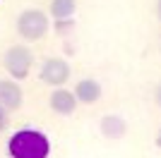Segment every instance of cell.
<instances>
[{
    "label": "cell",
    "instance_id": "cell-8",
    "mask_svg": "<svg viewBox=\"0 0 161 158\" xmlns=\"http://www.w3.org/2000/svg\"><path fill=\"white\" fill-rule=\"evenodd\" d=\"M99 129H101V134H103L106 139H111V141H118V139H123L125 134H128V122H125L120 115L108 113V115H103V118H101Z\"/></svg>",
    "mask_w": 161,
    "mask_h": 158
},
{
    "label": "cell",
    "instance_id": "cell-7",
    "mask_svg": "<svg viewBox=\"0 0 161 158\" xmlns=\"http://www.w3.org/2000/svg\"><path fill=\"white\" fill-rule=\"evenodd\" d=\"M72 93H75V98H77V103H80V105H94V103H99L103 89H101V84L96 82V79L84 77V79H80V82L75 84V91Z\"/></svg>",
    "mask_w": 161,
    "mask_h": 158
},
{
    "label": "cell",
    "instance_id": "cell-9",
    "mask_svg": "<svg viewBox=\"0 0 161 158\" xmlns=\"http://www.w3.org/2000/svg\"><path fill=\"white\" fill-rule=\"evenodd\" d=\"M75 10H77V0H51V5H48V12H51L53 22L72 19Z\"/></svg>",
    "mask_w": 161,
    "mask_h": 158
},
{
    "label": "cell",
    "instance_id": "cell-11",
    "mask_svg": "<svg viewBox=\"0 0 161 158\" xmlns=\"http://www.w3.org/2000/svg\"><path fill=\"white\" fill-rule=\"evenodd\" d=\"M7 129V113L0 108V132H5Z\"/></svg>",
    "mask_w": 161,
    "mask_h": 158
},
{
    "label": "cell",
    "instance_id": "cell-10",
    "mask_svg": "<svg viewBox=\"0 0 161 158\" xmlns=\"http://www.w3.org/2000/svg\"><path fill=\"white\" fill-rule=\"evenodd\" d=\"M75 26V19H58L55 22V31L58 34H70Z\"/></svg>",
    "mask_w": 161,
    "mask_h": 158
},
{
    "label": "cell",
    "instance_id": "cell-2",
    "mask_svg": "<svg viewBox=\"0 0 161 158\" xmlns=\"http://www.w3.org/2000/svg\"><path fill=\"white\" fill-rule=\"evenodd\" d=\"M14 26H17V34H19L22 39L34 43V41H41L48 34L51 19H48V14L43 12V10H39V7H27L24 12H19Z\"/></svg>",
    "mask_w": 161,
    "mask_h": 158
},
{
    "label": "cell",
    "instance_id": "cell-12",
    "mask_svg": "<svg viewBox=\"0 0 161 158\" xmlns=\"http://www.w3.org/2000/svg\"><path fill=\"white\" fill-rule=\"evenodd\" d=\"M154 103L161 108V82L156 84V89H154Z\"/></svg>",
    "mask_w": 161,
    "mask_h": 158
},
{
    "label": "cell",
    "instance_id": "cell-5",
    "mask_svg": "<svg viewBox=\"0 0 161 158\" xmlns=\"http://www.w3.org/2000/svg\"><path fill=\"white\" fill-rule=\"evenodd\" d=\"M24 105V91H22L19 82L14 79H0V108L5 113H17Z\"/></svg>",
    "mask_w": 161,
    "mask_h": 158
},
{
    "label": "cell",
    "instance_id": "cell-6",
    "mask_svg": "<svg viewBox=\"0 0 161 158\" xmlns=\"http://www.w3.org/2000/svg\"><path fill=\"white\" fill-rule=\"evenodd\" d=\"M48 108H51L55 115L67 118V115H75V113H77L80 103H77V98H75V93L70 91V89L58 86V89H53V91L48 93Z\"/></svg>",
    "mask_w": 161,
    "mask_h": 158
},
{
    "label": "cell",
    "instance_id": "cell-1",
    "mask_svg": "<svg viewBox=\"0 0 161 158\" xmlns=\"http://www.w3.org/2000/svg\"><path fill=\"white\" fill-rule=\"evenodd\" d=\"M10 158H48L51 141L39 129H19L7 141Z\"/></svg>",
    "mask_w": 161,
    "mask_h": 158
},
{
    "label": "cell",
    "instance_id": "cell-14",
    "mask_svg": "<svg viewBox=\"0 0 161 158\" xmlns=\"http://www.w3.org/2000/svg\"><path fill=\"white\" fill-rule=\"evenodd\" d=\"M154 144L161 149V127H159V132H156V137H154Z\"/></svg>",
    "mask_w": 161,
    "mask_h": 158
},
{
    "label": "cell",
    "instance_id": "cell-13",
    "mask_svg": "<svg viewBox=\"0 0 161 158\" xmlns=\"http://www.w3.org/2000/svg\"><path fill=\"white\" fill-rule=\"evenodd\" d=\"M154 12H156V17L161 19V0H156V3H154Z\"/></svg>",
    "mask_w": 161,
    "mask_h": 158
},
{
    "label": "cell",
    "instance_id": "cell-3",
    "mask_svg": "<svg viewBox=\"0 0 161 158\" xmlns=\"http://www.w3.org/2000/svg\"><path fill=\"white\" fill-rule=\"evenodd\" d=\"M3 67L5 72L10 74V79L14 82H24V79L31 74V67H34V53L29 46H10L5 53H3Z\"/></svg>",
    "mask_w": 161,
    "mask_h": 158
},
{
    "label": "cell",
    "instance_id": "cell-4",
    "mask_svg": "<svg viewBox=\"0 0 161 158\" xmlns=\"http://www.w3.org/2000/svg\"><path fill=\"white\" fill-rule=\"evenodd\" d=\"M70 74H72V70L67 65V60L58 58V55L46 58L39 67V79L43 84H48L51 89H58V86L67 84V82H70Z\"/></svg>",
    "mask_w": 161,
    "mask_h": 158
}]
</instances>
